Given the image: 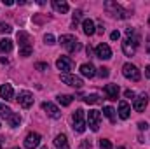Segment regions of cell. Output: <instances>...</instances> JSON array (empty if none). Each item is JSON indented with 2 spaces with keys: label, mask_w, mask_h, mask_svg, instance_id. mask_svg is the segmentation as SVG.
<instances>
[{
  "label": "cell",
  "mask_w": 150,
  "mask_h": 149,
  "mask_svg": "<svg viewBox=\"0 0 150 149\" xmlns=\"http://www.w3.org/2000/svg\"><path fill=\"white\" fill-rule=\"evenodd\" d=\"M18 44H19V56H30L33 53V46H32V37L25 32L19 30L18 32Z\"/></svg>",
  "instance_id": "cell-1"
},
{
  "label": "cell",
  "mask_w": 150,
  "mask_h": 149,
  "mask_svg": "<svg viewBox=\"0 0 150 149\" xmlns=\"http://www.w3.org/2000/svg\"><path fill=\"white\" fill-rule=\"evenodd\" d=\"M105 9H107V12H108L110 16L119 18V19H126V18L131 16V12H129L127 9H124L120 4H117V2H113V0H107V2H105Z\"/></svg>",
  "instance_id": "cell-2"
},
{
  "label": "cell",
  "mask_w": 150,
  "mask_h": 149,
  "mask_svg": "<svg viewBox=\"0 0 150 149\" xmlns=\"http://www.w3.org/2000/svg\"><path fill=\"white\" fill-rule=\"evenodd\" d=\"M59 44L68 51V53H77L82 46H80V42L74 37V35H61L59 37Z\"/></svg>",
  "instance_id": "cell-3"
},
{
  "label": "cell",
  "mask_w": 150,
  "mask_h": 149,
  "mask_svg": "<svg viewBox=\"0 0 150 149\" xmlns=\"http://www.w3.org/2000/svg\"><path fill=\"white\" fill-rule=\"evenodd\" d=\"M72 121H74V130L77 132V133H82V132L86 130V126H87L82 109H77V111L72 114Z\"/></svg>",
  "instance_id": "cell-4"
},
{
  "label": "cell",
  "mask_w": 150,
  "mask_h": 149,
  "mask_svg": "<svg viewBox=\"0 0 150 149\" xmlns=\"http://www.w3.org/2000/svg\"><path fill=\"white\" fill-rule=\"evenodd\" d=\"M87 126L93 130V132H98L100 130V123H101V112L93 109V111L87 112V119H86Z\"/></svg>",
  "instance_id": "cell-5"
},
{
  "label": "cell",
  "mask_w": 150,
  "mask_h": 149,
  "mask_svg": "<svg viewBox=\"0 0 150 149\" xmlns=\"http://www.w3.org/2000/svg\"><path fill=\"white\" fill-rule=\"evenodd\" d=\"M18 104L23 107V109H30L32 105H33V95L30 93V91H26V90H23V91H19L18 93Z\"/></svg>",
  "instance_id": "cell-6"
},
{
  "label": "cell",
  "mask_w": 150,
  "mask_h": 149,
  "mask_svg": "<svg viewBox=\"0 0 150 149\" xmlns=\"http://www.w3.org/2000/svg\"><path fill=\"white\" fill-rule=\"evenodd\" d=\"M122 74H124L126 79H131V81H134V82L140 81V77H142L138 67H134V65H131V63H126V65L122 67Z\"/></svg>",
  "instance_id": "cell-7"
},
{
  "label": "cell",
  "mask_w": 150,
  "mask_h": 149,
  "mask_svg": "<svg viewBox=\"0 0 150 149\" xmlns=\"http://www.w3.org/2000/svg\"><path fill=\"white\" fill-rule=\"evenodd\" d=\"M94 53H96V58H100V60H110V58H112V49H110V46H108V44H103V42L96 46Z\"/></svg>",
  "instance_id": "cell-8"
},
{
  "label": "cell",
  "mask_w": 150,
  "mask_h": 149,
  "mask_svg": "<svg viewBox=\"0 0 150 149\" xmlns=\"http://www.w3.org/2000/svg\"><path fill=\"white\" fill-rule=\"evenodd\" d=\"M61 81L72 88H82L84 86V81L79 77V75H74V74H61Z\"/></svg>",
  "instance_id": "cell-9"
},
{
  "label": "cell",
  "mask_w": 150,
  "mask_h": 149,
  "mask_svg": "<svg viewBox=\"0 0 150 149\" xmlns=\"http://www.w3.org/2000/svg\"><path fill=\"white\" fill-rule=\"evenodd\" d=\"M72 65H74V62H72L68 56H61V58H58V62H56V67H58L63 74H70Z\"/></svg>",
  "instance_id": "cell-10"
},
{
  "label": "cell",
  "mask_w": 150,
  "mask_h": 149,
  "mask_svg": "<svg viewBox=\"0 0 150 149\" xmlns=\"http://www.w3.org/2000/svg\"><path fill=\"white\" fill-rule=\"evenodd\" d=\"M42 109L47 112V116L52 117V119H59V117H61V111H59L54 104H51V102H44V104H42Z\"/></svg>",
  "instance_id": "cell-11"
},
{
  "label": "cell",
  "mask_w": 150,
  "mask_h": 149,
  "mask_svg": "<svg viewBox=\"0 0 150 149\" xmlns=\"http://www.w3.org/2000/svg\"><path fill=\"white\" fill-rule=\"evenodd\" d=\"M147 104H149V97H147L145 93H142V95H138V97L134 98V102H133V109H134L136 112H142V111H145Z\"/></svg>",
  "instance_id": "cell-12"
},
{
  "label": "cell",
  "mask_w": 150,
  "mask_h": 149,
  "mask_svg": "<svg viewBox=\"0 0 150 149\" xmlns=\"http://www.w3.org/2000/svg\"><path fill=\"white\" fill-rule=\"evenodd\" d=\"M40 144V135L38 133H28L25 139V148L26 149H35Z\"/></svg>",
  "instance_id": "cell-13"
},
{
  "label": "cell",
  "mask_w": 150,
  "mask_h": 149,
  "mask_svg": "<svg viewBox=\"0 0 150 149\" xmlns=\"http://www.w3.org/2000/svg\"><path fill=\"white\" fill-rule=\"evenodd\" d=\"M80 74L84 75V77H87V79H91V77L96 75V69H94V65L91 62L89 63H82L80 65Z\"/></svg>",
  "instance_id": "cell-14"
},
{
  "label": "cell",
  "mask_w": 150,
  "mask_h": 149,
  "mask_svg": "<svg viewBox=\"0 0 150 149\" xmlns=\"http://www.w3.org/2000/svg\"><path fill=\"white\" fill-rule=\"evenodd\" d=\"M119 84H107L105 86V95H107V98L108 100H117V97H119Z\"/></svg>",
  "instance_id": "cell-15"
},
{
  "label": "cell",
  "mask_w": 150,
  "mask_h": 149,
  "mask_svg": "<svg viewBox=\"0 0 150 149\" xmlns=\"http://www.w3.org/2000/svg\"><path fill=\"white\" fill-rule=\"evenodd\" d=\"M119 116H120V119H127L131 116V107H129V104L126 100L119 102Z\"/></svg>",
  "instance_id": "cell-16"
},
{
  "label": "cell",
  "mask_w": 150,
  "mask_h": 149,
  "mask_svg": "<svg viewBox=\"0 0 150 149\" xmlns=\"http://www.w3.org/2000/svg\"><path fill=\"white\" fill-rule=\"evenodd\" d=\"M54 148L56 149H70V146H68V139H67L65 133L56 135V139H54Z\"/></svg>",
  "instance_id": "cell-17"
},
{
  "label": "cell",
  "mask_w": 150,
  "mask_h": 149,
  "mask_svg": "<svg viewBox=\"0 0 150 149\" xmlns=\"http://www.w3.org/2000/svg\"><path fill=\"white\" fill-rule=\"evenodd\" d=\"M82 30H84L86 35H94V34H96V25H94V21H93V19H84V21H82Z\"/></svg>",
  "instance_id": "cell-18"
},
{
  "label": "cell",
  "mask_w": 150,
  "mask_h": 149,
  "mask_svg": "<svg viewBox=\"0 0 150 149\" xmlns=\"http://www.w3.org/2000/svg\"><path fill=\"white\" fill-rule=\"evenodd\" d=\"M0 97H2L4 100H12V97H14L12 86H11V84H2V86H0Z\"/></svg>",
  "instance_id": "cell-19"
},
{
  "label": "cell",
  "mask_w": 150,
  "mask_h": 149,
  "mask_svg": "<svg viewBox=\"0 0 150 149\" xmlns=\"http://www.w3.org/2000/svg\"><path fill=\"white\" fill-rule=\"evenodd\" d=\"M122 51H124L126 56H134V53H136V46L126 37V40L122 42Z\"/></svg>",
  "instance_id": "cell-20"
},
{
  "label": "cell",
  "mask_w": 150,
  "mask_h": 149,
  "mask_svg": "<svg viewBox=\"0 0 150 149\" xmlns=\"http://www.w3.org/2000/svg\"><path fill=\"white\" fill-rule=\"evenodd\" d=\"M52 7H54V11L59 12V14H65V12H68V9H70V5H68L65 0H52Z\"/></svg>",
  "instance_id": "cell-21"
},
{
  "label": "cell",
  "mask_w": 150,
  "mask_h": 149,
  "mask_svg": "<svg viewBox=\"0 0 150 149\" xmlns=\"http://www.w3.org/2000/svg\"><path fill=\"white\" fill-rule=\"evenodd\" d=\"M7 123H9V126L16 128V126H19V123H21V116H19L18 112H12V114L7 117Z\"/></svg>",
  "instance_id": "cell-22"
},
{
  "label": "cell",
  "mask_w": 150,
  "mask_h": 149,
  "mask_svg": "<svg viewBox=\"0 0 150 149\" xmlns=\"http://www.w3.org/2000/svg\"><path fill=\"white\" fill-rule=\"evenodd\" d=\"M12 51V40L11 39H2L0 40V53H11Z\"/></svg>",
  "instance_id": "cell-23"
},
{
  "label": "cell",
  "mask_w": 150,
  "mask_h": 149,
  "mask_svg": "<svg viewBox=\"0 0 150 149\" xmlns=\"http://www.w3.org/2000/svg\"><path fill=\"white\" fill-rule=\"evenodd\" d=\"M72 100H74V97L72 95H58V102L61 104V105H70L72 104Z\"/></svg>",
  "instance_id": "cell-24"
},
{
  "label": "cell",
  "mask_w": 150,
  "mask_h": 149,
  "mask_svg": "<svg viewBox=\"0 0 150 149\" xmlns=\"http://www.w3.org/2000/svg\"><path fill=\"white\" fill-rule=\"evenodd\" d=\"M12 114V109L11 107H7V105H4V104H0V117H9Z\"/></svg>",
  "instance_id": "cell-25"
},
{
  "label": "cell",
  "mask_w": 150,
  "mask_h": 149,
  "mask_svg": "<svg viewBox=\"0 0 150 149\" xmlns=\"http://www.w3.org/2000/svg\"><path fill=\"white\" fill-rule=\"evenodd\" d=\"M103 114H105V116H107V117H108V119H110V121H115V111H113L112 107H110V105H107V107H103Z\"/></svg>",
  "instance_id": "cell-26"
},
{
  "label": "cell",
  "mask_w": 150,
  "mask_h": 149,
  "mask_svg": "<svg viewBox=\"0 0 150 149\" xmlns=\"http://www.w3.org/2000/svg\"><path fill=\"white\" fill-rule=\"evenodd\" d=\"M84 102H86V104H98V102H100V97H98V95H87V97L84 98Z\"/></svg>",
  "instance_id": "cell-27"
},
{
  "label": "cell",
  "mask_w": 150,
  "mask_h": 149,
  "mask_svg": "<svg viewBox=\"0 0 150 149\" xmlns=\"http://www.w3.org/2000/svg\"><path fill=\"white\" fill-rule=\"evenodd\" d=\"M12 32V27L9 23H0V34H11Z\"/></svg>",
  "instance_id": "cell-28"
},
{
  "label": "cell",
  "mask_w": 150,
  "mask_h": 149,
  "mask_svg": "<svg viewBox=\"0 0 150 149\" xmlns=\"http://www.w3.org/2000/svg\"><path fill=\"white\" fill-rule=\"evenodd\" d=\"M100 149H112V142L108 139H101L100 140Z\"/></svg>",
  "instance_id": "cell-29"
},
{
  "label": "cell",
  "mask_w": 150,
  "mask_h": 149,
  "mask_svg": "<svg viewBox=\"0 0 150 149\" xmlns=\"http://www.w3.org/2000/svg\"><path fill=\"white\" fill-rule=\"evenodd\" d=\"M96 74L100 75L101 79H105V77H108V75H110V72H108V69H107V67H101V69H98V72H96Z\"/></svg>",
  "instance_id": "cell-30"
},
{
  "label": "cell",
  "mask_w": 150,
  "mask_h": 149,
  "mask_svg": "<svg viewBox=\"0 0 150 149\" xmlns=\"http://www.w3.org/2000/svg\"><path fill=\"white\" fill-rule=\"evenodd\" d=\"M82 19V11H75L74 12V21H72V25L74 27H77V23Z\"/></svg>",
  "instance_id": "cell-31"
},
{
  "label": "cell",
  "mask_w": 150,
  "mask_h": 149,
  "mask_svg": "<svg viewBox=\"0 0 150 149\" xmlns=\"http://www.w3.org/2000/svg\"><path fill=\"white\" fill-rule=\"evenodd\" d=\"M44 40H45V44L51 46V44H54V35H52V34H47V35L44 37Z\"/></svg>",
  "instance_id": "cell-32"
},
{
  "label": "cell",
  "mask_w": 150,
  "mask_h": 149,
  "mask_svg": "<svg viewBox=\"0 0 150 149\" xmlns=\"http://www.w3.org/2000/svg\"><path fill=\"white\" fill-rule=\"evenodd\" d=\"M35 69L40 70V72H44V70H47V69H49V65H47V63H37V65H35Z\"/></svg>",
  "instance_id": "cell-33"
},
{
  "label": "cell",
  "mask_w": 150,
  "mask_h": 149,
  "mask_svg": "<svg viewBox=\"0 0 150 149\" xmlns=\"http://www.w3.org/2000/svg\"><path fill=\"white\" fill-rule=\"evenodd\" d=\"M124 97H126V98H134V91L126 90V91H124Z\"/></svg>",
  "instance_id": "cell-34"
},
{
  "label": "cell",
  "mask_w": 150,
  "mask_h": 149,
  "mask_svg": "<svg viewBox=\"0 0 150 149\" xmlns=\"http://www.w3.org/2000/svg\"><path fill=\"white\" fill-rule=\"evenodd\" d=\"M110 39H112V40H119V39H120V34L115 30V32H112V34H110Z\"/></svg>",
  "instance_id": "cell-35"
},
{
  "label": "cell",
  "mask_w": 150,
  "mask_h": 149,
  "mask_svg": "<svg viewBox=\"0 0 150 149\" xmlns=\"http://www.w3.org/2000/svg\"><path fill=\"white\" fill-rule=\"evenodd\" d=\"M80 149H91V142H89V140H84L82 146H80Z\"/></svg>",
  "instance_id": "cell-36"
},
{
  "label": "cell",
  "mask_w": 150,
  "mask_h": 149,
  "mask_svg": "<svg viewBox=\"0 0 150 149\" xmlns=\"http://www.w3.org/2000/svg\"><path fill=\"white\" fill-rule=\"evenodd\" d=\"M138 128H140V130H147V128H149V125H147V123H143V121H140V123H138Z\"/></svg>",
  "instance_id": "cell-37"
},
{
  "label": "cell",
  "mask_w": 150,
  "mask_h": 149,
  "mask_svg": "<svg viewBox=\"0 0 150 149\" xmlns=\"http://www.w3.org/2000/svg\"><path fill=\"white\" fill-rule=\"evenodd\" d=\"M86 51H87V56H93V47H91V46H87Z\"/></svg>",
  "instance_id": "cell-38"
},
{
  "label": "cell",
  "mask_w": 150,
  "mask_h": 149,
  "mask_svg": "<svg viewBox=\"0 0 150 149\" xmlns=\"http://www.w3.org/2000/svg\"><path fill=\"white\" fill-rule=\"evenodd\" d=\"M147 53H149V56H150V37L147 39Z\"/></svg>",
  "instance_id": "cell-39"
},
{
  "label": "cell",
  "mask_w": 150,
  "mask_h": 149,
  "mask_svg": "<svg viewBox=\"0 0 150 149\" xmlns=\"http://www.w3.org/2000/svg\"><path fill=\"white\" fill-rule=\"evenodd\" d=\"M96 32H98V34H103V32H105V28H103V25H100V27H98V30H96Z\"/></svg>",
  "instance_id": "cell-40"
},
{
  "label": "cell",
  "mask_w": 150,
  "mask_h": 149,
  "mask_svg": "<svg viewBox=\"0 0 150 149\" xmlns=\"http://www.w3.org/2000/svg\"><path fill=\"white\" fill-rule=\"evenodd\" d=\"M4 4H5V5H12L14 2H12V0H4Z\"/></svg>",
  "instance_id": "cell-41"
},
{
  "label": "cell",
  "mask_w": 150,
  "mask_h": 149,
  "mask_svg": "<svg viewBox=\"0 0 150 149\" xmlns=\"http://www.w3.org/2000/svg\"><path fill=\"white\" fill-rule=\"evenodd\" d=\"M145 74H147V75H149V77H150V65H149V67H147V69H145Z\"/></svg>",
  "instance_id": "cell-42"
},
{
  "label": "cell",
  "mask_w": 150,
  "mask_h": 149,
  "mask_svg": "<svg viewBox=\"0 0 150 149\" xmlns=\"http://www.w3.org/2000/svg\"><path fill=\"white\" fill-rule=\"evenodd\" d=\"M4 142H5V140H4V139L0 137V149H2V146H4Z\"/></svg>",
  "instance_id": "cell-43"
},
{
  "label": "cell",
  "mask_w": 150,
  "mask_h": 149,
  "mask_svg": "<svg viewBox=\"0 0 150 149\" xmlns=\"http://www.w3.org/2000/svg\"><path fill=\"white\" fill-rule=\"evenodd\" d=\"M12 149H19V148H12Z\"/></svg>",
  "instance_id": "cell-44"
},
{
  "label": "cell",
  "mask_w": 150,
  "mask_h": 149,
  "mask_svg": "<svg viewBox=\"0 0 150 149\" xmlns=\"http://www.w3.org/2000/svg\"><path fill=\"white\" fill-rule=\"evenodd\" d=\"M42 149H47V148H42Z\"/></svg>",
  "instance_id": "cell-45"
},
{
  "label": "cell",
  "mask_w": 150,
  "mask_h": 149,
  "mask_svg": "<svg viewBox=\"0 0 150 149\" xmlns=\"http://www.w3.org/2000/svg\"><path fill=\"white\" fill-rule=\"evenodd\" d=\"M149 23H150V18H149Z\"/></svg>",
  "instance_id": "cell-46"
}]
</instances>
